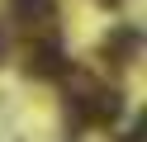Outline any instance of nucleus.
I'll return each instance as SVG.
<instances>
[{"instance_id":"obj_2","label":"nucleus","mask_w":147,"mask_h":142,"mask_svg":"<svg viewBox=\"0 0 147 142\" xmlns=\"http://www.w3.org/2000/svg\"><path fill=\"white\" fill-rule=\"evenodd\" d=\"M10 9H14V24H19V28L38 33V28H48V19H52V9H57V0H10Z\"/></svg>"},{"instance_id":"obj_3","label":"nucleus","mask_w":147,"mask_h":142,"mask_svg":"<svg viewBox=\"0 0 147 142\" xmlns=\"http://www.w3.org/2000/svg\"><path fill=\"white\" fill-rule=\"evenodd\" d=\"M123 142H142V123H133V128H128V137Z\"/></svg>"},{"instance_id":"obj_4","label":"nucleus","mask_w":147,"mask_h":142,"mask_svg":"<svg viewBox=\"0 0 147 142\" xmlns=\"http://www.w3.org/2000/svg\"><path fill=\"white\" fill-rule=\"evenodd\" d=\"M100 5H123V0H100Z\"/></svg>"},{"instance_id":"obj_1","label":"nucleus","mask_w":147,"mask_h":142,"mask_svg":"<svg viewBox=\"0 0 147 142\" xmlns=\"http://www.w3.org/2000/svg\"><path fill=\"white\" fill-rule=\"evenodd\" d=\"M29 71H38V76H62V71H67V57H62L57 33H48V28H38V33H33V47H29Z\"/></svg>"}]
</instances>
